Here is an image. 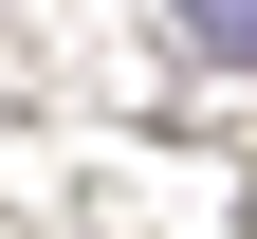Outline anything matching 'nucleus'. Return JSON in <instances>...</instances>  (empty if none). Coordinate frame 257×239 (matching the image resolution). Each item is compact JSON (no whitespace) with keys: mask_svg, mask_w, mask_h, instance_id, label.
<instances>
[{"mask_svg":"<svg viewBox=\"0 0 257 239\" xmlns=\"http://www.w3.org/2000/svg\"><path fill=\"white\" fill-rule=\"evenodd\" d=\"M184 55H257V0H184Z\"/></svg>","mask_w":257,"mask_h":239,"instance_id":"nucleus-1","label":"nucleus"}]
</instances>
